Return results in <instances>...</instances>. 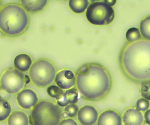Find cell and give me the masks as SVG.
Masks as SVG:
<instances>
[{"mask_svg":"<svg viewBox=\"0 0 150 125\" xmlns=\"http://www.w3.org/2000/svg\"><path fill=\"white\" fill-rule=\"evenodd\" d=\"M76 77L77 89L86 100L95 101L103 98L111 88L110 74L99 63L83 64L78 70Z\"/></svg>","mask_w":150,"mask_h":125,"instance_id":"cell-1","label":"cell"},{"mask_svg":"<svg viewBox=\"0 0 150 125\" xmlns=\"http://www.w3.org/2000/svg\"><path fill=\"white\" fill-rule=\"evenodd\" d=\"M121 67L134 81L150 80V41L139 40L127 45L120 57Z\"/></svg>","mask_w":150,"mask_h":125,"instance_id":"cell-2","label":"cell"},{"mask_svg":"<svg viewBox=\"0 0 150 125\" xmlns=\"http://www.w3.org/2000/svg\"><path fill=\"white\" fill-rule=\"evenodd\" d=\"M29 23L28 13L20 5L7 4L0 10V30L7 36L21 35L25 31Z\"/></svg>","mask_w":150,"mask_h":125,"instance_id":"cell-3","label":"cell"},{"mask_svg":"<svg viewBox=\"0 0 150 125\" xmlns=\"http://www.w3.org/2000/svg\"><path fill=\"white\" fill-rule=\"evenodd\" d=\"M62 112L53 102L44 100L34 106L31 114L33 125H59L61 120Z\"/></svg>","mask_w":150,"mask_h":125,"instance_id":"cell-4","label":"cell"},{"mask_svg":"<svg viewBox=\"0 0 150 125\" xmlns=\"http://www.w3.org/2000/svg\"><path fill=\"white\" fill-rule=\"evenodd\" d=\"M29 75L34 85L40 88H45L54 81L56 69L53 63L49 60L40 59L32 65Z\"/></svg>","mask_w":150,"mask_h":125,"instance_id":"cell-5","label":"cell"},{"mask_svg":"<svg viewBox=\"0 0 150 125\" xmlns=\"http://www.w3.org/2000/svg\"><path fill=\"white\" fill-rule=\"evenodd\" d=\"M86 18L92 24L104 26L113 21V9L104 1L93 2L88 6L86 13Z\"/></svg>","mask_w":150,"mask_h":125,"instance_id":"cell-6","label":"cell"},{"mask_svg":"<svg viewBox=\"0 0 150 125\" xmlns=\"http://www.w3.org/2000/svg\"><path fill=\"white\" fill-rule=\"evenodd\" d=\"M0 84L1 88L8 94H17L26 84L25 75L16 69L7 70L1 76Z\"/></svg>","mask_w":150,"mask_h":125,"instance_id":"cell-7","label":"cell"},{"mask_svg":"<svg viewBox=\"0 0 150 125\" xmlns=\"http://www.w3.org/2000/svg\"><path fill=\"white\" fill-rule=\"evenodd\" d=\"M38 98L35 91L30 89L23 90L18 94V105L24 110H30L37 105Z\"/></svg>","mask_w":150,"mask_h":125,"instance_id":"cell-8","label":"cell"},{"mask_svg":"<svg viewBox=\"0 0 150 125\" xmlns=\"http://www.w3.org/2000/svg\"><path fill=\"white\" fill-rule=\"evenodd\" d=\"M55 83L58 87L62 89L68 90L76 84V77L73 71L69 69H64L56 74Z\"/></svg>","mask_w":150,"mask_h":125,"instance_id":"cell-9","label":"cell"},{"mask_svg":"<svg viewBox=\"0 0 150 125\" xmlns=\"http://www.w3.org/2000/svg\"><path fill=\"white\" fill-rule=\"evenodd\" d=\"M98 112L96 109L91 105H85L79 110L78 119L83 125H93L98 119Z\"/></svg>","mask_w":150,"mask_h":125,"instance_id":"cell-10","label":"cell"},{"mask_svg":"<svg viewBox=\"0 0 150 125\" xmlns=\"http://www.w3.org/2000/svg\"><path fill=\"white\" fill-rule=\"evenodd\" d=\"M122 119L124 125H143L144 124L143 114L135 108L127 109L123 113Z\"/></svg>","mask_w":150,"mask_h":125,"instance_id":"cell-11","label":"cell"},{"mask_svg":"<svg viewBox=\"0 0 150 125\" xmlns=\"http://www.w3.org/2000/svg\"><path fill=\"white\" fill-rule=\"evenodd\" d=\"M97 125H122V119L116 112L107 110L100 115Z\"/></svg>","mask_w":150,"mask_h":125,"instance_id":"cell-12","label":"cell"},{"mask_svg":"<svg viewBox=\"0 0 150 125\" xmlns=\"http://www.w3.org/2000/svg\"><path fill=\"white\" fill-rule=\"evenodd\" d=\"M78 91L76 88L67 90L64 94L56 99L59 105L61 107L67 106L69 104H75L78 101Z\"/></svg>","mask_w":150,"mask_h":125,"instance_id":"cell-13","label":"cell"},{"mask_svg":"<svg viewBox=\"0 0 150 125\" xmlns=\"http://www.w3.org/2000/svg\"><path fill=\"white\" fill-rule=\"evenodd\" d=\"M21 5L25 11L31 13L40 12L46 7L48 1H20Z\"/></svg>","mask_w":150,"mask_h":125,"instance_id":"cell-14","label":"cell"},{"mask_svg":"<svg viewBox=\"0 0 150 125\" xmlns=\"http://www.w3.org/2000/svg\"><path fill=\"white\" fill-rule=\"evenodd\" d=\"M32 60L30 56L26 54H21L15 58L14 66L16 69L22 72H26L30 68Z\"/></svg>","mask_w":150,"mask_h":125,"instance_id":"cell-15","label":"cell"},{"mask_svg":"<svg viewBox=\"0 0 150 125\" xmlns=\"http://www.w3.org/2000/svg\"><path fill=\"white\" fill-rule=\"evenodd\" d=\"M8 124V125H29V118L24 112L17 111L10 115Z\"/></svg>","mask_w":150,"mask_h":125,"instance_id":"cell-16","label":"cell"},{"mask_svg":"<svg viewBox=\"0 0 150 125\" xmlns=\"http://www.w3.org/2000/svg\"><path fill=\"white\" fill-rule=\"evenodd\" d=\"M89 4V1L87 0H70L69 1V5L71 10L76 14H82L87 9Z\"/></svg>","mask_w":150,"mask_h":125,"instance_id":"cell-17","label":"cell"},{"mask_svg":"<svg viewBox=\"0 0 150 125\" xmlns=\"http://www.w3.org/2000/svg\"><path fill=\"white\" fill-rule=\"evenodd\" d=\"M11 112L9 103L5 99L0 98V121H4L9 117Z\"/></svg>","mask_w":150,"mask_h":125,"instance_id":"cell-18","label":"cell"},{"mask_svg":"<svg viewBox=\"0 0 150 125\" xmlns=\"http://www.w3.org/2000/svg\"><path fill=\"white\" fill-rule=\"evenodd\" d=\"M141 35L146 40L150 41V16L144 18L140 25Z\"/></svg>","mask_w":150,"mask_h":125,"instance_id":"cell-19","label":"cell"},{"mask_svg":"<svg viewBox=\"0 0 150 125\" xmlns=\"http://www.w3.org/2000/svg\"><path fill=\"white\" fill-rule=\"evenodd\" d=\"M126 37L127 40L131 43L139 41L142 39V35L140 30L136 28L129 29L126 33Z\"/></svg>","mask_w":150,"mask_h":125,"instance_id":"cell-20","label":"cell"},{"mask_svg":"<svg viewBox=\"0 0 150 125\" xmlns=\"http://www.w3.org/2000/svg\"><path fill=\"white\" fill-rule=\"evenodd\" d=\"M140 92L143 98L150 101V80L142 82L140 85Z\"/></svg>","mask_w":150,"mask_h":125,"instance_id":"cell-21","label":"cell"},{"mask_svg":"<svg viewBox=\"0 0 150 125\" xmlns=\"http://www.w3.org/2000/svg\"><path fill=\"white\" fill-rule=\"evenodd\" d=\"M65 91L63 89L61 88L56 85H51L47 88V93L51 97L56 98V99L59 98Z\"/></svg>","mask_w":150,"mask_h":125,"instance_id":"cell-22","label":"cell"},{"mask_svg":"<svg viewBox=\"0 0 150 125\" xmlns=\"http://www.w3.org/2000/svg\"><path fill=\"white\" fill-rule=\"evenodd\" d=\"M149 107V102L145 98H140L137 102L136 108L140 111L144 112L148 110Z\"/></svg>","mask_w":150,"mask_h":125,"instance_id":"cell-23","label":"cell"},{"mask_svg":"<svg viewBox=\"0 0 150 125\" xmlns=\"http://www.w3.org/2000/svg\"><path fill=\"white\" fill-rule=\"evenodd\" d=\"M65 110L68 113L69 117H74L77 115L79 108L76 105L70 104L67 106Z\"/></svg>","mask_w":150,"mask_h":125,"instance_id":"cell-24","label":"cell"},{"mask_svg":"<svg viewBox=\"0 0 150 125\" xmlns=\"http://www.w3.org/2000/svg\"><path fill=\"white\" fill-rule=\"evenodd\" d=\"M59 125H78L77 123L72 119H67L61 121Z\"/></svg>","mask_w":150,"mask_h":125,"instance_id":"cell-25","label":"cell"},{"mask_svg":"<svg viewBox=\"0 0 150 125\" xmlns=\"http://www.w3.org/2000/svg\"><path fill=\"white\" fill-rule=\"evenodd\" d=\"M144 120L146 124L150 125V109L147 110L144 115Z\"/></svg>","mask_w":150,"mask_h":125,"instance_id":"cell-26","label":"cell"},{"mask_svg":"<svg viewBox=\"0 0 150 125\" xmlns=\"http://www.w3.org/2000/svg\"><path fill=\"white\" fill-rule=\"evenodd\" d=\"M104 2L107 4L108 5H110V6H113L115 4L116 2V1L115 0H111V1H104Z\"/></svg>","mask_w":150,"mask_h":125,"instance_id":"cell-27","label":"cell"},{"mask_svg":"<svg viewBox=\"0 0 150 125\" xmlns=\"http://www.w3.org/2000/svg\"><path fill=\"white\" fill-rule=\"evenodd\" d=\"M62 118L64 119H68V118L69 117V116L68 113L67 112H62Z\"/></svg>","mask_w":150,"mask_h":125,"instance_id":"cell-28","label":"cell"},{"mask_svg":"<svg viewBox=\"0 0 150 125\" xmlns=\"http://www.w3.org/2000/svg\"><path fill=\"white\" fill-rule=\"evenodd\" d=\"M25 79L26 84H27L30 82V77L27 75H25Z\"/></svg>","mask_w":150,"mask_h":125,"instance_id":"cell-29","label":"cell"},{"mask_svg":"<svg viewBox=\"0 0 150 125\" xmlns=\"http://www.w3.org/2000/svg\"><path fill=\"white\" fill-rule=\"evenodd\" d=\"M1 86H0V91H1ZM0 98H1V96H0Z\"/></svg>","mask_w":150,"mask_h":125,"instance_id":"cell-30","label":"cell"},{"mask_svg":"<svg viewBox=\"0 0 150 125\" xmlns=\"http://www.w3.org/2000/svg\"><path fill=\"white\" fill-rule=\"evenodd\" d=\"M1 1H0V8H1Z\"/></svg>","mask_w":150,"mask_h":125,"instance_id":"cell-31","label":"cell"}]
</instances>
